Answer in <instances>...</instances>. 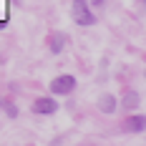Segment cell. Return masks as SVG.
I'll list each match as a JSON object with an SVG mask.
<instances>
[{
	"instance_id": "obj_10",
	"label": "cell",
	"mask_w": 146,
	"mask_h": 146,
	"mask_svg": "<svg viewBox=\"0 0 146 146\" xmlns=\"http://www.w3.org/2000/svg\"><path fill=\"white\" fill-rule=\"evenodd\" d=\"M93 3H96V5H101V3H103V0H93Z\"/></svg>"
},
{
	"instance_id": "obj_3",
	"label": "cell",
	"mask_w": 146,
	"mask_h": 146,
	"mask_svg": "<svg viewBox=\"0 0 146 146\" xmlns=\"http://www.w3.org/2000/svg\"><path fill=\"white\" fill-rule=\"evenodd\" d=\"M33 111H35V113H56V111H58V103L53 101V98H35Z\"/></svg>"
},
{
	"instance_id": "obj_4",
	"label": "cell",
	"mask_w": 146,
	"mask_h": 146,
	"mask_svg": "<svg viewBox=\"0 0 146 146\" xmlns=\"http://www.w3.org/2000/svg\"><path fill=\"white\" fill-rule=\"evenodd\" d=\"M123 131H129V133L146 131V116H129L126 123H123Z\"/></svg>"
},
{
	"instance_id": "obj_8",
	"label": "cell",
	"mask_w": 146,
	"mask_h": 146,
	"mask_svg": "<svg viewBox=\"0 0 146 146\" xmlns=\"http://www.w3.org/2000/svg\"><path fill=\"white\" fill-rule=\"evenodd\" d=\"M3 106H5V113L10 118H15L18 116V108H15V103H10V101H3Z\"/></svg>"
},
{
	"instance_id": "obj_6",
	"label": "cell",
	"mask_w": 146,
	"mask_h": 146,
	"mask_svg": "<svg viewBox=\"0 0 146 146\" xmlns=\"http://www.w3.org/2000/svg\"><path fill=\"white\" fill-rule=\"evenodd\" d=\"M98 108H101L103 113H113V111H116V98H113L111 93L101 96V101H98Z\"/></svg>"
},
{
	"instance_id": "obj_7",
	"label": "cell",
	"mask_w": 146,
	"mask_h": 146,
	"mask_svg": "<svg viewBox=\"0 0 146 146\" xmlns=\"http://www.w3.org/2000/svg\"><path fill=\"white\" fill-rule=\"evenodd\" d=\"M123 108H136L139 106V93L136 91H126V96H123Z\"/></svg>"
},
{
	"instance_id": "obj_5",
	"label": "cell",
	"mask_w": 146,
	"mask_h": 146,
	"mask_svg": "<svg viewBox=\"0 0 146 146\" xmlns=\"http://www.w3.org/2000/svg\"><path fill=\"white\" fill-rule=\"evenodd\" d=\"M63 45H66V35H63V33H53V35L48 38V48H50V53H60Z\"/></svg>"
},
{
	"instance_id": "obj_9",
	"label": "cell",
	"mask_w": 146,
	"mask_h": 146,
	"mask_svg": "<svg viewBox=\"0 0 146 146\" xmlns=\"http://www.w3.org/2000/svg\"><path fill=\"white\" fill-rule=\"evenodd\" d=\"M0 28H5V20H0Z\"/></svg>"
},
{
	"instance_id": "obj_1",
	"label": "cell",
	"mask_w": 146,
	"mask_h": 146,
	"mask_svg": "<svg viewBox=\"0 0 146 146\" xmlns=\"http://www.w3.org/2000/svg\"><path fill=\"white\" fill-rule=\"evenodd\" d=\"M73 20H76L78 25H93V23H96V18L88 10L86 0H73Z\"/></svg>"
},
{
	"instance_id": "obj_2",
	"label": "cell",
	"mask_w": 146,
	"mask_h": 146,
	"mask_svg": "<svg viewBox=\"0 0 146 146\" xmlns=\"http://www.w3.org/2000/svg\"><path fill=\"white\" fill-rule=\"evenodd\" d=\"M73 88H76V78L73 76H58V78L50 81V91L56 96H68Z\"/></svg>"
},
{
	"instance_id": "obj_11",
	"label": "cell",
	"mask_w": 146,
	"mask_h": 146,
	"mask_svg": "<svg viewBox=\"0 0 146 146\" xmlns=\"http://www.w3.org/2000/svg\"><path fill=\"white\" fill-rule=\"evenodd\" d=\"M0 106H3V101H0Z\"/></svg>"
}]
</instances>
